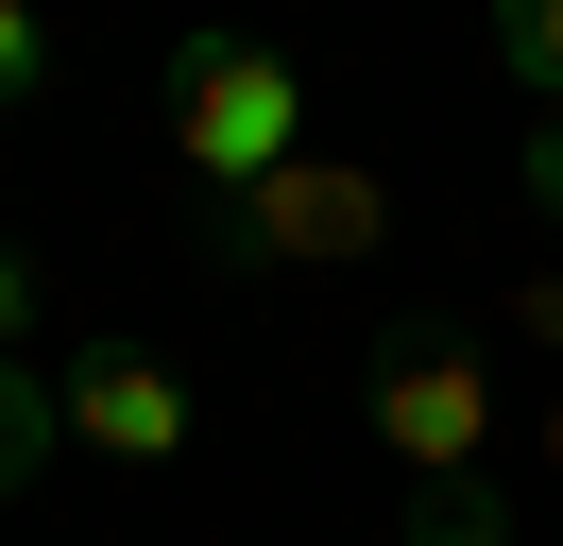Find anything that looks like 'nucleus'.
<instances>
[{"mask_svg": "<svg viewBox=\"0 0 563 546\" xmlns=\"http://www.w3.org/2000/svg\"><path fill=\"white\" fill-rule=\"evenodd\" d=\"M290 154H324L308 136V52H274V34H188L172 52V171L206 205L274 188Z\"/></svg>", "mask_w": 563, "mask_h": 546, "instance_id": "1", "label": "nucleus"}, {"mask_svg": "<svg viewBox=\"0 0 563 546\" xmlns=\"http://www.w3.org/2000/svg\"><path fill=\"white\" fill-rule=\"evenodd\" d=\"M358 410H376V461L410 478V512H478L495 495V375L478 341H376V375H358Z\"/></svg>", "mask_w": 563, "mask_h": 546, "instance_id": "2", "label": "nucleus"}, {"mask_svg": "<svg viewBox=\"0 0 563 546\" xmlns=\"http://www.w3.org/2000/svg\"><path fill=\"white\" fill-rule=\"evenodd\" d=\"M206 256H240V273H358V256H393V171H358V154H290L274 188L206 205Z\"/></svg>", "mask_w": 563, "mask_h": 546, "instance_id": "3", "label": "nucleus"}, {"mask_svg": "<svg viewBox=\"0 0 563 546\" xmlns=\"http://www.w3.org/2000/svg\"><path fill=\"white\" fill-rule=\"evenodd\" d=\"M52 410H69V444H86V461H120V478L188 461V427H206L188 375L154 359V341H69V359H52Z\"/></svg>", "mask_w": 563, "mask_h": 546, "instance_id": "4", "label": "nucleus"}, {"mask_svg": "<svg viewBox=\"0 0 563 546\" xmlns=\"http://www.w3.org/2000/svg\"><path fill=\"white\" fill-rule=\"evenodd\" d=\"M52 461H69V410H52V375H35V359H0V512L35 495Z\"/></svg>", "mask_w": 563, "mask_h": 546, "instance_id": "5", "label": "nucleus"}, {"mask_svg": "<svg viewBox=\"0 0 563 546\" xmlns=\"http://www.w3.org/2000/svg\"><path fill=\"white\" fill-rule=\"evenodd\" d=\"M495 68H512L529 120H547V102H563V0H512V18H495Z\"/></svg>", "mask_w": 563, "mask_h": 546, "instance_id": "6", "label": "nucleus"}, {"mask_svg": "<svg viewBox=\"0 0 563 546\" xmlns=\"http://www.w3.org/2000/svg\"><path fill=\"white\" fill-rule=\"evenodd\" d=\"M35 86H52V34H35V0H0V120H35Z\"/></svg>", "mask_w": 563, "mask_h": 546, "instance_id": "7", "label": "nucleus"}, {"mask_svg": "<svg viewBox=\"0 0 563 546\" xmlns=\"http://www.w3.org/2000/svg\"><path fill=\"white\" fill-rule=\"evenodd\" d=\"M512 188H529V222H563V102L512 136Z\"/></svg>", "mask_w": 563, "mask_h": 546, "instance_id": "8", "label": "nucleus"}, {"mask_svg": "<svg viewBox=\"0 0 563 546\" xmlns=\"http://www.w3.org/2000/svg\"><path fill=\"white\" fill-rule=\"evenodd\" d=\"M0 359H35V256L0 239Z\"/></svg>", "mask_w": 563, "mask_h": 546, "instance_id": "9", "label": "nucleus"}, {"mask_svg": "<svg viewBox=\"0 0 563 546\" xmlns=\"http://www.w3.org/2000/svg\"><path fill=\"white\" fill-rule=\"evenodd\" d=\"M529 461L563 478V359H547V410H529Z\"/></svg>", "mask_w": 563, "mask_h": 546, "instance_id": "10", "label": "nucleus"}]
</instances>
